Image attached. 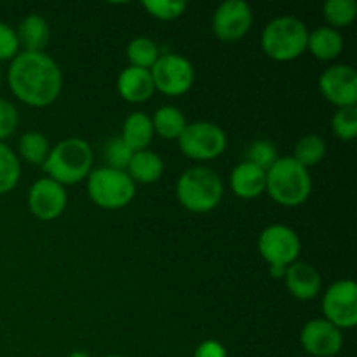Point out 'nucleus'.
Masks as SVG:
<instances>
[{"instance_id": "obj_1", "label": "nucleus", "mask_w": 357, "mask_h": 357, "mask_svg": "<svg viewBox=\"0 0 357 357\" xmlns=\"http://www.w3.org/2000/svg\"><path fill=\"white\" fill-rule=\"evenodd\" d=\"M10 91L21 103L44 108L61 94L63 73L58 63L45 52H23L10 61L7 72Z\"/></svg>"}, {"instance_id": "obj_2", "label": "nucleus", "mask_w": 357, "mask_h": 357, "mask_svg": "<svg viewBox=\"0 0 357 357\" xmlns=\"http://www.w3.org/2000/svg\"><path fill=\"white\" fill-rule=\"evenodd\" d=\"M93 150L82 138H66L51 149L42 169L56 183L68 187L87 180L93 171Z\"/></svg>"}, {"instance_id": "obj_3", "label": "nucleus", "mask_w": 357, "mask_h": 357, "mask_svg": "<svg viewBox=\"0 0 357 357\" xmlns=\"http://www.w3.org/2000/svg\"><path fill=\"white\" fill-rule=\"evenodd\" d=\"M265 192L278 204L295 208L309 199L312 192V178L309 169L293 157H279L267 169Z\"/></svg>"}, {"instance_id": "obj_4", "label": "nucleus", "mask_w": 357, "mask_h": 357, "mask_svg": "<svg viewBox=\"0 0 357 357\" xmlns=\"http://www.w3.org/2000/svg\"><path fill=\"white\" fill-rule=\"evenodd\" d=\"M307 38L309 30L302 20L295 16H281L265 24L260 44L268 58L288 63L307 51Z\"/></svg>"}, {"instance_id": "obj_5", "label": "nucleus", "mask_w": 357, "mask_h": 357, "mask_svg": "<svg viewBox=\"0 0 357 357\" xmlns=\"http://www.w3.org/2000/svg\"><path fill=\"white\" fill-rule=\"evenodd\" d=\"M176 197L190 213H209L222 202V178L209 167L195 166L176 181Z\"/></svg>"}, {"instance_id": "obj_6", "label": "nucleus", "mask_w": 357, "mask_h": 357, "mask_svg": "<svg viewBox=\"0 0 357 357\" xmlns=\"http://www.w3.org/2000/svg\"><path fill=\"white\" fill-rule=\"evenodd\" d=\"M87 194L103 209L126 208L136 195V183L126 171L98 167L87 176Z\"/></svg>"}, {"instance_id": "obj_7", "label": "nucleus", "mask_w": 357, "mask_h": 357, "mask_svg": "<svg viewBox=\"0 0 357 357\" xmlns=\"http://www.w3.org/2000/svg\"><path fill=\"white\" fill-rule=\"evenodd\" d=\"M181 153L192 160L218 159L227 149V135L218 124L199 121L187 124L176 139Z\"/></svg>"}, {"instance_id": "obj_8", "label": "nucleus", "mask_w": 357, "mask_h": 357, "mask_svg": "<svg viewBox=\"0 0 357 357\" xmlns=\"http://www.w3.org/2000/svg\"><path fill=\"white\" fill-rule=\"evenodd\" d=\"M155 91L166 96H181L194 84L195 72L192 63L176 52H162L155 65L150 68Z\"/></svg>"}, {"instance_id": "obj_9", "label": "nucleus", "mask_w": 357, "mask_h": 357, "mask_svg": "<svg viewBox=\"0 0 357 357\" xmlns=\"http://www.w3.org/2000/svg\"><path fill=\"white\" fill-rule=\"evenodd\" d=\"M302 243L298 234L289 227L274 223L261 230L258 237V251L268 267H286L298 260Z\"/></svg>"}, {"instance_id": "obj_10", "label": "nucleus", "mask_w": 357, "mask_h": 357, "mask_svg": "<svg viewBox=\"0 0 357 357\" xmlns=\"http://www.w3.org/2000/svg\"><path fill=\"white\" fill-rule=\"evenodd\" d=\"M323 314L338 330H351L357 324V284L351 279L333 282L323 296Z\"/></svg>"}, {"instance_id": "obj_11", "label": "nucleus", "mask_w": 357, "mask_h": 357, "mask_svg": "<svg viewBox=\"0 0 357 357\" xmlns=\"http://www.w3.org/2000/svg\"><path fill=\"white\" fill-rule=\"evenodd\" d=\"M253 13L243 0H227L216 7L213 14V33L222 42H237L251 30Z\"/></svg>"}, {"instance_id": "obj_12", "label": "nucleus", "mask_w": 357, "mask_h": 357, "mask_svg": "<svg viewBox=\"0 0 357 357\" xmlns=\"http://www.w3.org/2000/svg\"><path fill=\"white\" fill-rule=\"evenodd\" d=\"M319 91L324 100L338 108L357 105V72L351 65H333L319 77Z\"/></svg>"}, {"instance_id": "obj_13", "label": "nucleus", "mask_w": 357, "mask_h": 357, "mask_svg": "<svg viewBox=\"0 0 357 357\" xmlns=\"http://www.w3.org/2000/svg\"><path fill=\"white\" fill-rule=\"evenodd\" d=\"M66 190L63 185L56 183L51 178H40L35 181L28 192V208L35 218L42 222H51L59 218L66 208Z\"/></svg>"}, {"instance_id": "obj_14", "label": "nucleus", "mask_w": 357, "mask_h": 357, "mask_svg": "<svg viewBox=\"0 0 357 357\" xmlns=\"http://www.w3.org/2000/svg\"><path fill=\"white\" fill-rule=\"evenodd\" d=\"M300 342L305 352L314 357H333L342 351V331L326 319H312L302 328Z\"/></svg>"}, {"instance_id": "obj_15", "label": "nucleus", "mask_w": 357, "mask_h": 357, "mask_svg": "<svg viewBox=\"0 0 357 357\" xmlns=\"http://www.w3.org/2000/svg\"><path fill=\"white\" fill-rule=\"evenodd\" d=\"M284 284L293 298L307 302V300H312L319 295L321 275L316 271V267H312L307 261L296 260L295 264L286 268Z\"/></svg>"}, {"instance_id": "obj_16", "label": "nucleus", "mask_w": 357, "mask_h": 357, "mask_svg": "<svg viewBox=\"0 0 357 357\" xmlns=\"http://www.w3.org/2000/svg\"><path fill=\"white\" fill-rule=\"evenodd\" d=\"M117 91L121 98H124L129 103H145L155 93L152 73L150 70L128 66L119 75Z\"/></svg>"}, {"instance_id": "obj_17", "label": "nucleus", "mask_w": 357, "mask_h": 357, "mask_svg": "<svg viewBox=\"0 0 357 357\" xmlns=\"http://www.w3.org/2000/svg\"><path fill=\"white\" fill-rule=\"evenodd\" d=\"M265 183H267V171L260 169L246 160L237 164L230 173V187L239 199L251 201V199L260 197L265 192Z\"/></svg>"}, {"instance_id": "obj_18", "label": "nucleus", "mask_w": 357, "mask_h": 357, "mask_svg": "<svg viewBox=\"0 0 357 357\" xmlns=\"http://www.w3.org/2000/svg\"><path fill=\"white\" fill-rule=\"evenodd\" d=\"M16 35L20 49L23 47V52H44L51 38V28L42 16L30 14L17 24Z\"/></svg>"}, {"instance_id": "obj_19", "label": "nucleus", "mask_w": 357, "mask_h": 357, "mask_svg": "<svg viewBox=\"0 0 357 357\" xmlns=\"http://www.w3.org/2000/svg\"><path fill=\"white\" fill-rule=\"evenodd\" d=\"M307 51L321 61H333L344 51V37L338 30L330 26H319L309 31Z\"/></svg>"}, {"instance_id": "obj_20", "label": "nucleus", "mask_w": 357, "mask_h": 357, "mask_svg": "<svg viewBox=\"0 0 357 357\" xmlns=\"http://www.w3.org/2000/svg\"><path fill=\"white\" fill-rule=\"evenodd\" d=\"M152 119L143 112H132L122 124L121 139L132 150V152H142L149 150V145L153 138Z\"/></svg>"}, {"instance_id": "obj_21", "label": "nucleus", "mask_w": 357, "mask_h": 357, "mask_svg": "<svg viewBox=\"0 0 357 357\" xmlns=\"http://www.w3.org/2000/svg\"><path fill=\"white\" fill-rule=\"evenodd\" d=\"M126 173L129 174L135 183L150 185L160 180L164 173V162L155 152L152 150H142V152H135L131 157Z\"/></svg>"}, {"instance_id": "obj_22", "label": "nucleus", "mask_w": 357, "mask_h": 357, "mask_svg": "<svg viewBox=\"0 0 357 357\" xmlns=\"http://www.w3.org/2000/svg\"><path fill=\"white\" fill-rule=\"evenodd\" d=\"M150 119H152L153 132L164 139H178L183 129L187 128L185 115L181 114L180 108L173 107V105H164V107L157 108L153 117Z\"/></svg>"}, {"instance_id": "obj_23", "label": "nucleus", "mask_w": 357, "mask_h": 357, "mask_svg": "<svg viewBox=\"0 0 357 357\" xmlns=\"http://www.w3.org/2000/svg\"><path fill=\"white\" fill-rule=\"evenodd\" d=\"M17 150H20L21 159L26 160L28 164L42 166L45 159H47L49 152H51V146H49L47 138L42 132L28 131L20 138Z\"/></svg>"}, {"instance_id": "obj_24", "label": "nucleus", "mask_w": 357, "mask_h": 357, "mask_svg": "<svg viewBox=\"0 0 357 357\" xmlns=\"http://www.w3.org/2000/svg\"><path fill=\"white\" fill-rule=\"evenodd\" d=\"M160 56V49L152 38L136 37L128 45V61L129 66L150 70L157 63Z\"/></svg>"}, {"instance_id": "obj_25", "label": "nucleus", "mask_w": 357, "mask_h": 357, "mask_svg": "<svg viewBox=\"0 0 357 357\" xmlns=\"http://www.w3.org/2000/svg\"><path fill=\"white\" fill-rule=\"evenodd\" d=\"M324 155H326V142H324L323 136L307 135L300 138L295 145L293 159L309 169V167L319 164L324 159Z\"/></svg>"}, {"instance_id": "obj_26", "label": "nucleus", "mask_w": 357, "mask_h": 357, "mask_svg": "<svg viewBox=\"0 0 357 357\" xmlns=\"http://www.w3.org/2000/svg\"><path fill=\"white\" fill-rule=\"evenodd\" d=\"M21 178V162L3 142H0V195L14 190Z\"/></svg>"}, {"instance_id": "obj_27", "label": "nucleus", "mask_w": 357, "mask_h": 357, "mask_svg": "<svg viewBox=\"0 0 357 357\" xmlns=\"http://www.w3.org/2000/svg\"><path fill=\"white\" fill-rule=\"evenodd\" d=\"M323 16L330 28L349 26L357 16L356 0H326L323 6Z\"/></svg>"}, {"instance_id": "obj_28", "label": "nucleus", "mask_w": 357, "mask_h": 357, "mask_svg": "<svg viewBox=\"0 0 357 357\" xmlns=\"http://www.w3.org/2000/svg\"><path fill=\"white\" fill-rule=\"evenodd\" d=\"M278 149L268 139H255L244 152V160L267 171L278 160Z\"/></svg>"}, {"instance_id": "obj_29", "label": "nucleus", "mask_w": 357, "mask_h": 357, "mask_svg": "<svg viewBox=\"0 0 357 357\" xmlns=\"http://www.w3.org/2000/svg\"><path fill=\"white\" fill-rule=\"evenodd\" d=\"M142 6L150 16L159 21L178 20L187 9V2L183 0H143Z\"/></svg>"}, {"instance_id": "obj_30", "label": "nucleus", "mask_w": 357, "mask_h": 357, "mask_svg": "<svg viewBox=\"0 0 357 357\" xmlns=\"http://www.w3.org/2000/svg\"><path fill=\"white\" fill-rule=\"evenodd\" d=\"M335 136L342 142H352L357 136V107L338 108L331 121Z\"/></svg>"}, {"instance_id": "obj_31", "label": "nucleus", "mask_w": 357, "mask_h": 357, "mask_svg": "<svg viewBox=\"0 0 357 357\" xmlns=\"http://www.w3.org/2000/svg\"><path fill=\"white\" fill-rule=\"evenodd\" d=\"M132 150L126 145L121 139V136L117 138H112L110 142L105 146V160H107V167H112V169L126 171L128 169L129 162H131Z\"/></svg>"}, {"instance_id": "obj_32", "label": "nucleus", "mask_w": 357, "mask_h": 357, "mask_svg": "<svg viewBox=\"0 0 357 357\" xmlns=\"http://www.w3.org/2000/svg\"><path fill=\"white\" fill-rule=\"evenodd\" d=\"M20 52L16 30L0 21V61H13Z\"/></svg>"}, {"instance_id": "obj_33", "label": "nucleus", "mask_w": 357, "mask_h": 357, "mask_svg": "<svg viewBox=\"0 0 357 357\" xmlns=\"http://www.w3.org/2000/svg\"><path fill=\"white\" fill-rule=\"evenodd\" d=\"M17 124H20V115L16 107L10 101L0 100V142L14 135Z\"/></svg>"}, {"instance_id": "obj_34", "label": "nucleus", "mask_w": 357, "mask_h": 357, "mask_svg": "<svg viewBox=\"0 0 357 357\" xmlns=\"http://www.w3.org/2000/svg\"><path fill=\"white\" fill-rule=\"evenodd\" d=\"M194 357H227V351L218 340H204L197 345Z\"/></svg>"}, {"instance_id": "obj_35", "label": "nucleus", "mask_w": 357, "mask_h": 357, "mask_svg": "<svg viewBox=\"0 0 357 357\" xmlns=\"http://www.w3.org/2000/svg\"><path fill=\"white\" fill-rule=\"evenodd\" d=\"M268 272L274 279H284L286 274V267H268Z\"/></svg>"}, {"instance_id": "obj_36", "label": "nucleus", "mask_w": 357, "mask_h": 357, "mask_svg": "<svg viewBox=\"0 0 357 357\" xmlns=\"http://www.w3.org/2000/svg\"><path fill=\"white\" fill-rule=\"evenodd\" d=\"M68 357H91V356L84 351H75L72 352V354H68Z\"/></svg>"}, {"instance_id": "obj_37", "label": "nucleus", "mask_w": 357, "mask_h": 357, "mask_svg": "<svg viewBox=\"0 0 357 357\" xmlns=\"http://www.w3.org/2000/svg\"><path fill=\"white\" fill-rule=\"evenodd\" d=\"M0 84H2V73H0Z\"/></svg>"}, {"instance_id": "obj_38", "label": "nucleus", "mask_w": 357, "mask_h": 357, "mask_svg": "<svg viewBox=\"0 0 357 357\" xmlns=\"http://www.w3.org/2000/svg\"><path fill=\"white\" fill-rule=\"evenodd\" d=\"M107 357H121V356H107Z\"/></svg>"}]
</instances>
